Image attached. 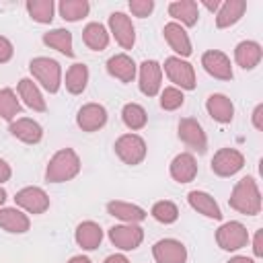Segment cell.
Wrapping results in <instances>:
<instances>
[{
  "label": "cell",
  "mask_w": 263,
  "mask_h": 263,
  "mask_svg": "<svg viewBox=\"0 0 263 263\" xmlns=\"http://www.w3.org/2000/svg\"><path fill=\"white\" fill-rule=\"evenodd\" d=\"M228 205L245 216H257L261 212V191L253 177H242L232 187Z\"/></svg>",
  "instance_id": "obj_1"
},
{
  "label": "cell",
  "mask_w": 263,
  "mask_h": 263,
  "mask_svg": "<svg viewBox=\"0 0 263 263\" xmlns=\"http://www.w3.org/2000/svg\"><path fill=\"white\" fill-rule=\"evenodd\" d=\"M80 173V158L76 154V150L72 148H62L58 150L45 168V181L47 183H66L70 179H74Z\"/></svg>",
  "instance_id": "obj_2"
},
{
  "label": "cell",
  "mask_w": 263,
  "mask_h": 263,
  "mask_svg": "<svg viewBox=\"0 0 263 263\" xmlns=\"http://www.w3.org/2000/svg\"><path fill=\"white\" fill-rule=\"evenodd\" d=\"M29 70H31L33 78L37 82H41V86L47 92L53 95V92L60 90V84H62V68H60V62L58 60L45 58V55L33 58L29 62Z\"/></svg>",
  "instance_id": "obj_3"
},
{
  "label": "cell",
  "mask_w": 263,
  "mask_h": 263,
  "mask_svg": "<svg viewBox=\"0 0 263 263\" xmlns=\"http://www.w3.org/2000/svg\"><path fill=\"white\" fill-rule=\"evenodd\" d=\"M113 148H115V154L119 156V160L129 164V166L140 164L146 158V152H148L144 138L138 136V134H123V136H119L115 140Z\"/></svg>",
  "instance_id": "obj_4"
},
{
  "label": "cell",
  "mask_w": 263,
  "mask_h": 263,
  "mask_svg": "<svg viewBox=\"0 0 263 263\" xmlns=\"http://www.w3.org/2000/svg\"><path fill=\"white\" fill-rule=\"evenodd\" d=\"M164 74L179 90H193L195 88V70L189 62L171 55L164 60Z\"/></svg>",
  "instance_id": "obj_5"
},
{
  "label": "cell",
  "mask_w": 263,
  "mask_h": 263,
  "mask_svg": "<svg viewBox=\"0 0 263 263\" xmlns=\"http://www.w3.org/2000/svg\"><path fill=\"white\" fill-rule=\"evenodd\" d=\"M216 242L224 251H238V249L247 247V242H249V230H247L245 224H240L236 220L224 222L216 230Z\"/></svg>",
  "instance_id": "obj_6"
},
{
  "label": "cell",
  "mask_w": 263,
  "mask_h": 263,
  "mask_svg": "<svg viewBox=\"0 0 263 263\" xmlns=\"http://www.w3.org/2000/svg\"><path fill=\"white\" fill-rule=\"evenodd\" d=\"M177 134H179V140L187 148L195 150L197 154H203L208 150V138H205V132H203V127H201V123L197 119L183 117L179 121V125H177Z\"/></svg>",
  "instance_id": "obj_7"
},
{
  "label": "cell",
  "mask_w": 263,
  "mask_h": 263,
  "mask_svg": "<svg viewBox=\"0 0 263 263\" xmlns=\"http://www.w3.org/2000/svg\"><path fill=\"white\" fill-rule=\"evenodd\" d=\"M212 173L218 177H232L245 166V156L236 148H220L212 158Z\"/></svg>",
  "instance_id": "obj_8"
},
{
  "label": "cell",
  "mask_w": 263,
  "mask_h": 263,
  "mask_svg": "<svg viewBox=\"0 0 263 263\" xmlns=\"http://www.w3.org/2000/svg\"><path fill=\"white\" fill-rule=\"evenodd\" d=\"M109 240L121 251H134L144 240V230L138 224H117L109 228Z\"/></svg>",
  "instance_id": "obj_9"
},
{
  "label": "cell",
  "mask_w": 263,
  "mask_h": 263,
  "mask_svg": "<svg viewBox=\"0 0 263 263\" xmlns=\"http://www.w3.org/2000/svg\"><path fill=\"white\" fill-rule=\"evenodd\" d=\"M160 84H162V66L156 60H144L140 64V74H138V86L142 95L156 97L160 92Z\"/></svg>",
  "instance_id": "obj_10"
},
{
  "label": "cell",
  "mask_w": 263,
  "mask_h": 263,
  "mask_svg": "<svg viewBox=\"0 0 263 263\" xmlns=\"http://www.w3.org/2000/svg\"><path fill=\"white\" fill-rule=\"evenodd\" d=\"M201 66H203V70L210 76H214L218 80H232L234 78L230 58L224 51H220V49H208V51H203Z\"/></svg>",
  "instance_id": "obj_11"
},
{
  "label": "cell",
  "mask_w": 263,
  "mask_h": 263,
  "mask_svg": "<svg viewBox=\"0 0 263 263\" xmlns=\"http://www.w3.org/2000/svg\"><path fill=\"white\" fill-rule=\"evenodd\" d=\"M14 203L29 214H43L49 208V195L41 187H23L14 195Z\"/></svg>",
  "instance_id": "obj_12"
},
{
  "label": "cell",
  "mask_w": 263,
  "mask_h": 263,
  "mask_svg": "<svg viewBox=\"0 0 263 263\" xmlns=\"http://www.w3.org/2000/svg\"><path fill=\"white\" fill-rule=\"evenodd\" d=\"M109 31L115 37V41L123 49H132L136 43V29L132 25V18L125 12H111L109 14Z\"/></svg>",
  "instance_id": "obj_13"
},
{
  "label": "cell",
  "mask_w": 263,
  "mask_h": 263,
  "mask_svg": "<svg viewBox=\"0 0 263 263\" xmlns=\"http://www.w3.org/2000/svg\"><path fill=\"white\" fill-rule=\"evenodd\" d=\"M152 257L156 263H185L187 249L177 238H160L152 247Z\"/></svg>",
  "instance_id": "obj_14"
},
{
  "label": "cell",
  "mask_w": 263,
  "mask_h": 263,
  "mask_svg": "<svg viewBox=\"0 0 263 263\" xmlns=\"http://www.w3.org/2000/svg\"><path fill=\"white\" fill-rule=\"evenodd\" d=\"M107 123V109L99 103H86L76 113V125L82 132H97Z\"/></svg>",
  "instance_id": "obj_15"
},
{
  "label": "cell",
  "mask_w": 263,
  "mask_h": 263,
  "mask_svg": "<svg viewBox=\"0 0 263 263\" xmlns=\"http://www.w3.org/2000/svg\"><path fill=\"white\" fill-rule=\"evenodd\" d=\"M162 33H164V39H166L168 47H171L175 53H179L181 60H183V58H189V55L193 53L191 39H189L187 31H185L179 23H175V21L166 23V25L162 27Z\"/></svg>",
  "instance_id": "obj_16"
},
{
  "label": "cell",
  "mask_w": 263,
  "mask_h": 263,
  "mask_svg": "<svg viewBox=\"0 0 263 263\" xmlns=\"http://www.w3.org/2000/svg\"><path fill=\"white\" fill-rule=\"evenodd\" d=\"M168 171L177 183H191L197 177V160L191 152H181L171 160Z\"/></svg>",
  "instance_id": "obj_17"
},
{
  "label": "cell",
  "mask_w": 263,
  "mask_h": 263,
  "mask_svg": "<svg viewBox=\"0 0 263 263\" xmlns=\"http://www.w3.org/2000/svg\"><path fill=\"white\" fill-rule=\"evenodd\" d=\"M8 132H10L16 140H21V142H25V144H37V142H41V138H43V127H41L35 119H29V117H18V119L10 121Z\"/></svg>",
  "instance_id": "obj_18"
},
{
  "label": "cell",
  "mask_w": 263,
  "mask_h": 263,
  "mask_svg": "<svg viewBox=\"0 0 263 263\" xmlns=\"http://www.w3.org/2000/svg\"><path fill=\"white\" fill-rule=\"evenodd\" d=\"M205 111H208V115H210L214 121H218V123H230L232 117H234V105H232V101H230L226 95H222V92H214V95L208 97V101H205Z\"/></svg>",
  "instance_id": "obj_19"
},
{
  "label": "cell",
  "mask_w": 263,
  "mask_h": 263,
  "mask_svg": "<svg viewBox=\"0 0 263 263\" xmlns=\"http://www.w3.org/2000/svg\"><path fill=\"white\" fill-rule=\"evenodd\" d=\"M136 70H138L136 62L127 53H115L107 60V72L121 82H134Z\"/></svg>",
  "instance_id": "obj_20"
},
{
  "label": "cell",
  "mask_w": 263,
  "mask_h": 263,
  "mask_svg": "<svg viewBox=\"0 0 263 263\" xmlns=\"http://www.w3.org/2000/svg\"><path fill=\"white\" fill-rule=\"evenodd\" d=\"M187 201H189V205H191L195 212L203 214L205 218H212V220H222V210H220L218 201H216V199H214L210 193L193 189V191H189V193H187Z\"/></svg>",
  "instance_id": "obj_21"
},
{
  "label": "cell",
  "mask_w": 263,
  "mask_h": 263,
  "mask_svg": "<svg viewBox=\"0 0 263 263\" xmlns=\"http://www.w3.org/2000/svg\"><path fill=\"white\" fill-rule=\"evenodd\" d=\"M74 238H76V245L84 251H95L99 249L101 240H103V230L97 222L92 220H86V222H80L76 226V232H74Z\"/></svg>",
  "instance_id": "obj_22"
},
{
  "label": "cell",
  "mask_w": 263,
  "mask_h": 263,
  "mask_svg": "<svg viewBox=\"0 0 263 263\" xmlns=\"http://www.w3.org/2000/svg\"><path fill=\"white\" fill-rule=\"evenodd\" d=\"M263 58V49L257 41H240L236 47H234V62L242 68V70H253L255 66H259Z\"/></svg>",
  "instance_id": "obj_23"
},
{
  "label": "cell",
  "mask_w": 263,
  "mask_h": 263,
  "mask_svg": "<svg viewBox=\"0 0 263 263\" xmlns=\"http://www.w3.org/2000/svg\"><path fill=\"white\" fill-rule=\"evenodd\" d=\"M0 228L12 234H23L31 228V220L18 208H0Z\"/></svg>",
  "instance_id": "obj_24"
},
{
  "label": "cell",
  "mask_w": 263,
  "mask_h": 263,
  "mask_svg": "<svg viewBox=\"0 0 263 263\" xmlns=\"http://www.w3.org/2000/svg\"><path fill=\"white\" fill-rule=\"evenodd\" d=\"M245 10H247V0H226V2H222L220 10L216 12V27L226 29V27L236 25L242 18Z\"/></svg>",
  "instance_id": "obj_25"
},
{
  "label": "cell",
  "mask_w": 263,
  "mask_h": 263,
  "mask_svg": "<svg viewBox=\"0 0 263 263\" xmlns=\"http://www.w3.org/2000/svg\"><path fill=\"white\" fill-rule=\"evenodd\" d=\"M168 16L181 21L185 27H193L199 21V4L193 0H175L168 4Z\"/></svg>",
  "instance_id": "obj_26"
},
{
  "label": "cell",
  "mask_w": 263,
  "mask_h": 263,
  "mask_svg": "<svg viewBox=\"0 0 263 263\" xmlns=\"http://www.w3.org/2000/svg\"><path fill=\"white\" fill-rule=\"evenodd\" d=\"M107 212L125 224H138V222L146 220V216H148L146 210H142L136 203H127V201H109Z\"/></svg>",
  "instance_id": "obj_27"
},
{
  "label": "cell",
  "mask_w": 263,
  "mask_h": 263,
  "mask_svg": "<svg viewBox=\"0 0 263 263\" xmlns=\"http://www.w3.org/2000/svg\"><path fill=\"white\" fill-rule=\"evenodd\" d=\"M18 97L23 99V103H25L29 109L39 111V113L47 111V103H45L41 90L37 88V84H35L31 78H21V80H18Z\"/></svg>",
  "instance_id": "obj_28"
},
{
  "label": "cell",
  "mask_w": 263,
  "mask_h": 263,
  "mask_svg": "<svg viewBox=\"0 0 263 263\" xmlns=\"http://www.w3.org/2000/svg\"><path fill=\"white\" fill-rule=\"evenodd\" d=\"M82 41H84V45H86L88 49H92V51H103V49H107V45H109V31L105 29V25L92 21V23H88V25L82 29Z\"/></svg>",
  "instance_id": "obj_29"
},
{
  "label": "cell",
  "mask_w": 263,
  "mask_h": 263,
  "mask_svg": "<svg viewBox=\"0 0 263 263\" xmlns=\"http://www.w3.org/2000/svg\"><path fill=\"white\" fill-rule=\"evenodd\" d=\"M43 43L60 53H64L66 58H74V49H72V33L68 29H51L47 33H43Z\"/></svg>",
  "instance_id": "obj_30"
},
{
  "label": "cell",
  "mask_w": 263,
  "mask_h": 263,
  "mask_svg": "<svg viewBox=\"0 0 263 263\" xmlns=\"http://www.w3.org/2000/svg\"><path fill=\"white\" fill-rule=\"evenodd\" d=\"M86 82H88V68L84 66V64H72L70 68H68V72H66V90L70 92V95H80V92H84V88H86Z\"/></svg>",
  "instance_id": "obj_31"
},
{
  "label": "cell",
  "mask_w": 263,
  "mask_h": 263,
  "mask_svg": "<svg viewBox=\"0 0 263 263\" xmlns=\"http://www.w3.org/2000/svg\"><path fill=\"white\" fill-rule=\"evenodd\" d=\"M25 8H27L29 16H31L35 23L49 25V23L53 21V12H55L53 0H27Z\"/></svg>",
  "instance_id": "obj_32"
},
{
  "label": "cell",
  "mask_w": 263,
  "mask_h": 263,
  "mask_svg": "<svg viewBox=\"0 0 263 263\" xmlns=\"http://www.w3.org/2000/svg\"><path fill=\"white\" fill-rule=\"evenodd\" d=\"M121 119L125 123V127H129L132 132L136 129H142L146 123H148V115H146V109L138 103H125L123 109H121Z\"/></svg>",
  "instance_id": "obj_33"
},
{
  "label": "cell",
  "mask_w": 263,
  "mask_h": 263,
  "mask_svg": "<svg viewBox=\"0 0 263 263\" xmlns=\"http://www.w3.org/2000/svg\"><path fill=\"white\" fill-rule=\"evenodd\" d=\"M58 10H60V16L64 21H70V23H76L80 18H84L90 10V4L86 0H62L58 4Z\"/></svg>",
  "instance_id": "obj_34"
},
{
  "label": "cell",
  "mask_w": 263,
  "mask_h": 263,
  "mask_svg": "<svg viewBox=\"0 0 263 263\" xmlns=\"http://www.w3.org/2000/svg\"><path fill=\"white\" fill-rule=\"evenodd\" d=\"M21 113V103L12 88H0V117L6 121H14Z\"/></svg>",
  "instance_id": "obj_35"
},
{
  "label": "cell",
  "mask_w": 263,
  "mask_h": 263,
  "mask_svg": "<svg viewBox=\"0 0 263 263\" xmlns=\"http://www.w3.org/2000/svg\"><path fill=\"white\" fill-rule=\"evenodd\" d=\"M150 214H152V218H154L156 222H160V224H173V222L179 220V208H177L173 201H168V199L156 201V203L152 205Z\"/></svg>",
  "instance_id": "obj_36"
},
{
  "label": "cell",
  "mask_w": 263,
  "mask_h": 263,
  "mask_svg": "<svg viewBox=\"0 0 263 263\" xmlns=\"http://www.w3.org/2000/svg\"><path fill=\"white\" fill-rule=\"evenodd\" d=\"M183 103H185L183 90H179L177 86H166L164 90H160V107L164 111H177Z\"/></svg>",
  "instance_id": "obj_37"
},
{
  "label": "cell",
  "mask_w": 263,
  "mask_h": 263,
  "mask_svg": "<svg viewBox=\"0 0 263 263\" xmlns=\"http://www.w3.org/2000/svg\"><path fill=\"white\" fill-rule=\"evenodd\" d=\"M129 10H132V14L134 16H140V18H144V16H148L152 10H154V2L152 0H129Z\"/></svg>",
  "instance_id": "obj_38"
},
{
  "label": "cell",
  "mask_w": 263,
  "mask_h": 263,
  "mask_svg": "<svg viewBox=\"0 0 263 263\" xmlns=\"http://www.w3.org/2000/svg\"><path fill=\"white\" fill-rule=\"evenodd\" d=\"M12 55H14V47H12V43H10L6 37L0 35V64L10 62Z\"/></svg>",
  "instance_id": "obj_39"
},
{
  "label": "cell",
  "mask_w": 263,
  "mask_h": 263,
  "mask_svg": "<svg viewBox=\"0 0 263 263\" xmlns=\"http://www.w3.org/2000/svg\"><path fill=\"white\" fill-rule=\"evenodd\" d=\"M253 125H255V129H263V105L261 103L253 111Z\"/></svg>",
  "instance_id": "obj_40"
},
{
  "label": "cell",
  "mask_w": 263,
  "mask_h": 263,
  "mask_svg": "<svg viewBox=\"0 0 263 263\" xmlns=\"http://www.w3.org/2000/svg\"><path fill=\"white\" fill-rule=\"evenodd\" d=\"M10 175H12L10 164H8L6 160H2V158H0V185H2V183H6V181L10 179Z\"/></svg>",
  "instance_id": "obj_41"
},
{
  "label": "cell",
  "mask_w": 263,
  "mask_h": 263,
  "mask_svg": "<svg viewBox=\"0 0 263 263\" xmlns=\"http://www.w3.org/2000/svg\"><path fill=\"white\" fill-rule=\"evenodd\" d=\"M261 238H263V232H261V230H257L255 240H253V253H255V257H261V255H263V245H261Z\"/></svg>",
  "instance_id": "obj_42"
},
{
  "label": "cell",
  "mask_w": 263,
  "mask_h": 263,
  "mask_svg": "<svg viewBox=\"0 0 263 263\" xmlns=\"http://www.w3.org/2000/svg\"><path fill=\"white\" fill-rule=\"evenodd\" d=\"M103 263H129V259L125 257V255H119V253H115V255H109Z\"/></svg>",
  "instance_id": "obj_43"
},
{
  "label": "cell",
  "mask_w": 263,
  "mask_h": 263,
  "mask_svg": "<svg viewBox=\"0 0 263 263\" xmlns=\"http://www.w3.org/2000/svg\"><path fill=\"white\" fill-rule=\"evenodd\" d=\"M201 4H203L210 12H218V10H220V6H222V2H220V0H203Z\"/></svg>",
  "instance_id": "obj_44"
},
{
  "label": "cell",
  "mask_w": 263,
  "mask_h": 263,
  "mask_svg": "<svg viewBox=\"0 0 263 263\" xmlns=\"http://www.w3.org/2000/svg\"><path fill=\"white\" fill-rule=\"evenodd\" d=\"M226 263H255L251 257H245V255H236V257H230Z\"/></svg>",
  "instance_id": "obj_45"
},
{
  "label": "cell",
  "mask_w": 263,
  "mask_h": 263,
  "mask_svg": "<svg viewBox=\"0 0 263 263\" xmlns=\"http://www.w3.org/2000/svg\"><path fill=\"white\" fill-rule=\"evenodd\" d=\"M68 263H92V261H90L88 257H84V255H74Z\"/></svg>",
  "instance_id": "obj_46"
},
{
  "label": "cell",
  "mask_w": 263,
  "mask_h": 263,
  "mask_svg": "<svg viewBox=\"0 0 263 263\" xmlns=\"http://www.w3.org/2000/svg\"><path fill=\"white\" fill-rule=\"evenodd\" d=\"M6 197H8V195H6V191H4L2 187H0V205H2L4 201H6Z\"/></svg>",
  "instance_id": "obj_47"
}]
</instances>
